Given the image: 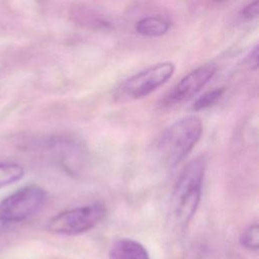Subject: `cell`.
Masks as SVG:
<instances>
[{
  "instance_id": "14",
  "label": "cell",
  "mask_w": 259,
  "mask_h": 259,
  "mask_svg": "<svg viewBox=\"0 0 259 259\" xmlns=\"http://www.w3.org/2000/svg\"><path fill=\"white\" fill-rule=\"evenodd\" d=\"M212 1H215V2H222V1H225V0H212Z\"/></svg>"
},
{
  "instance_id": "2",
  "label": "cell",
  "mask_w": 259,
  "mask_h": 259,
  "mask_svg": "<svg viewBox=\"0 0 259 259\" xmlns=\"http://www.w3.org/2000/svg\"><path fill=\"white\" fill-rule=\"evenodd\" d=\"M202 135V122L194 115L184 116L170 124L159 137L156 153L168 167H175L192 151Z\"/></svg>"
},
{
  "instance_id": "10",
  "label": "cell",
  "mask_w": 259,
  "mask_h": 259,
  "mask_svg": "<svg viewBox=\"0 0 259 259\" xmlns=\"http://www.w3.org/2000/svg\"><path fill=\"white\" fill-rule=\"evenodd\" d=\"M240 245L249 250L256 252L259 249V226L257 223L249 225L239 237Z\"/></svg>"
},
{
  "instance_id": "4",
  "label": "cell",
  "mask_w": 259,
  "mask_h": 259,
  "mask_svg": "<svg viewBox=\"0 0 259 259\" xmlns=\"http://www.w3.org/2000/svg\"><path fill=\"white\" fill-rule=\"evenodd\" d=\"M46 190L36 185L23 186L0 201V222L20 223L34 214L45 203Z\"/></svg>"
},
{
  "instance_id": "13",
  "label": "cell",
  "mask_w": 259,
  "mask_h": 259,
  "mask_svg": "<svg viewBox=\"0 0 259 259\" xmlns=\"http://www.w3.org/2000/svg\"><path fill=\"white\" fill-rule=\"evenodd\" d=\"M247 65L251 70H257L258 68V46H256L247 57Z\"/></svg>"
},
{
  "instance_id": "11",
  "label": "cell",
  "mask_w": 259,
  "mask_h": 259,
  "mask_svg": "<svg viewBox=\"0 0 259 259\" xmlns=\"http://www.w3.org/2000/svg\"><path fill=\"white\" fill-rule=\"evenodd\" d=\"M224 92H225L224 87L215 88V89L205 92L204 94L199 96L194 101V103L192 105V109L195 111H198V110H203L208 107H211L213 104H215L221 99Z\"/></svg>"
},
{
  "instance_id": "7",
  "label": "cell",
  "mask_w": 259,
  "mask_h": 259,
  "mask_svg": "<svg viewBox=\"0 0 259 259\" xmlns=\"http://www.w3.org/2000/svg\"><path fill=\"white\" fill-rule=\"evenodd\" d=\"M108 257L109 259H150L145 246L131 238H119L113 241Z\"/></svg>"
},
{
  "instance_id": "12",
  "label": "cell",
  "mask_w": 259,
  "mask_h": 259,
  "mask_svg": "<svg viewBox=\"0 0 259 259\" xmlns=\"http://www.w3.org/2000/svg\"><path fill=\"white\" fill-rule=\"evenodd\" d=\"M241 17L244 19H253L258 16V0H253L247 4L240 12Z\"/></svg>"
},
{
  "instance_id": "9",
  "label": "cell",
  "mask_w": 259,
  "mask_h": 259,
  "mask_svg": "<svg viewBox=\"0 0 259 259\" xmlns=\"http://www.w3.org/2000/svg\"><path fill=\"white\" fill-rule=\"evenodd\" d=\"M24 175L23 167L12 161H0V189L20 180Z\"/></svg>"
},
{
  "instance_id": "3",
  "label": "cell",
  "mask_w": 259,
  "mask_h": 259,
  "mask_svg": "<svg viewBox=\"0 0 259 259\" xmlns=\"http://www.w3.org/2000/svg\"><path fill=\"white\" fill-rule=\"evenodd\" d=\"M106 214L103 204L95 202L63 210L47 224V231L62 236H76L94 229Z\"/></svg>"
},
{
  "instance_id": "5",
  "label": "cell",
  "mask_w": 259,
  "mask_h": 259,
  "mask_svg": "<svg viewBox=\"0 0 259 259\" xmlns=\"http://www.w3.org/2000/svg\"><path fill=\"white\" fill-rule=\"evenodd\" d=\"M172 62H162L152 65L122 82L116 90L120 99H140L148 96L164 85L174 74Z\"/></svg>"
},
{
  "instance_id": "1",
  "label": "cell",
  "mask_w": 259,
  "mask_h": 259,
  "mask_svg": "<svg viewBox=\"0 0 259 259\" xmlns=\"http://www.w3.org/2000/svg\"><path fill=\"white\" fill-rule=\"evenodd\" d=\"M206 160L200 155L183 167L174 184L170 207L175 223L182 229L187 227L200 203Z\"/></svg>"
},
{
  "instance_id": "6",
  "label": "cell",
  "mask_w": 259,
  "mask_h": 259,
  "mask_svg": "<svg viewBox=\"0 0 259 259\" xmlns=\"http://www.w3.org/2000/svg\"><path fill=\"white\" fill-rule=\"evenodd\" d=\"M217 66L213 63L201 65L185 75L167 95L165 103L172 105L192 98L215 75Z\"/></svg>"
},
{
  "instance_id": "8",
  "label": "cell",
  "mask_w": 259,
  "mask_h": 259,
  "mask_svg": "<svg viewBox=\"0 0 259 259\" xmlns=\"http://www.w3.org/2000/svg\"><path fill=\"white\" fill-rule=\"evenodd\" d=\"M170 26L171 22L169 19L160 15H155L140 19L137 21L135 28L141 35L154 37L165 34L170 29Z\"/></svg>"
}]
</instances>
